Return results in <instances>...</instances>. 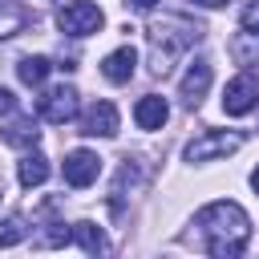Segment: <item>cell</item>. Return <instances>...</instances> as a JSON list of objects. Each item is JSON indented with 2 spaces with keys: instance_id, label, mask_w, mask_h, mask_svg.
<instances>
[{
  "instance_id": "obj_12",
  "label": "cell",
  "mask_w": 259,
  "mask_h": 259,
  "mask_svg": "<svg viewBox=\"0 0 259 259\" xmlns=\"http://www.w3.org/2000/svg\"><path fill=\"white\" fill-rule=\"evenodd\" d=\"M73 243H77L81 251H89V255H105V251H109V239H105V231H101L97 223H89V219L73 223Z\"/></svg>"
},
{
  "instance_id": "obj_11",
  "label": "cell",
  "mask_w": 259,
  "mask_h": 259,
  "mask_svg": "<svg viewBox=\"0 0 259 259\" xmlns=\"http://www.w3.org/2000/svg\"><path fill=\"white\" fill-rule=\"evenodd\" d=\"M166 117H170L166 97H158V93L138 97V105H134V121H138V130H162V125H166Z\"/></svg>"
},
{
  "instance_id": "obj_2",
  "label": "cell",
  "mask_w": 259,
  "mask_h": 259,
  "mask_svg": "<svg viewBox=\"0 0 259 259\" xmlns=\"http://www.w3.org/2000/svg\"><path fill=\"white\" fill-rule=\"evenodd\" d=\"M198 40H202V24H194V20H190V16H182V12H166V16L150 20V28H146V45H150V73L166 77V73L174 69V61H178L190 45H198Z\"/></svg>"
},
{
  "instance_id": "obj_23",
  "label": "cell",
  "mask_w": 259,
  "mask_h": 259,
  "mask_svg": "<svg viewBox=\"0 0 259 259\" xmlns=\"http://www.w3.org/2000/svg\"><path fill=\"white\" fill-rule=\"evenodd\" d=\"M0 194H4V178H0Z\"/></svg>"
},
{
  "instance_id": "obj_16",
  "label": "cell",
  "mask_w": 259,
  "mask_h": 259,
  "mask_svg": "<svg viewBox=\"0 0 259 259\" xmlns=\"http://www.w3.org/2000/svg\"><path fill=\"white\" fill-rule=\"evenodd\" d=\"M24 8L20 4H12V0H0V40L4 36H12V32H20L24 28Z\"/></svg>"
},
{
  "instance_id": "obj_8",
  "label": "cell",
  "mask_w": 259,
  "mask_h": 259,
  "mask_svg": "<svg viewBox=\"0 0 259 259\" xmlns=\"http://www.w3.org/2000/svg\"><path fill=\"white\" fill-rule=\"evenodd\" d=\"M206 89H210V61H190V69L182 73V81H178V97H182V105L186 109H194L202 97H206Z\"/></svg>"
},
{
  "instance_id": "obj_7",
  "label": "cell",
  "mask_w": 259,
  "mask_h": 259,
  "mask_svg": "<svg viewBox=\"0 0 259 259\" xmlns=\"http://www.w3.org/2000/svg\"><path fill=\"white\" fill-rule=\"evenodd\" d=\"M65 182L69 186H89V182H97V174H101V158L93 154V150H69L65 154Z\"/></svg>"
},
{
  "instance_id": "obj_4",
  "label": "cell",
  "mask_w": 259,
  "mask_h": 259,
  "mask_svg": "<svg viewBox=\"0 0 259 259\" xmlns=\"http://www.w3.org/2000/svg\"><path fill=\"white\" fill-rule=\"evenodd\" d=\"M77 109H81V93H77L73 85H53V89H45V93L36 97V113H40V121H53V125L73 121Z\"/></svg>"
},
{
  "instance_id": "obj_17",
  "label": "cell",
  "mask_w": 259,
  "mask_h": 259,
  "mask_svg": "<svg viewBox=\"0 0 259 259\" xmlns=\"http://www.w3.org/2000/svg\"><path fill=\"white\" fill-rule=\"evenodd\" d=\"M24 239H28V227H24L20 214L0 219V247H16V243H24Z\"/></svg>"
},
{
  "instance_id": "obj_13",
  "label": "cell",
  "mask_w": 259,
  "mask_h": 259,
  "mask_svg": "<svg viewBox=\"0 0 259 259\" xmlns=\"http://www.w3.org/2000/svg\"><path fill=\"white\" fill-rule=\"evenodd\" d=\"M16 178H20V186H24V190L40 186V182L49 178V158H45V154H36V150H28V154L20 158V166H16Z\"/></svg>"
},
{
  "instance_id": "obj_20",
  "label": "cell",
  "mask_w": 259,
  "mask_h": 259,
  "mask_svg": "<svg viewBox=\"0 0 259 259\" xmlns=\"http://www.w3.org/2000/svg\"><path fill=\"white\" fill-rule=\"evenodd\" d=\"M125 4H130V8H138V12H146V8H154L158 0H125Z\"/></svg>"
},
{
  "instance_id": "obj_19",
  "label": "cell",
  "mask_w": 259,
  "mask_h": 259,
  "mask_svg": "<svg viewBox=\"0 0 259 259\" xmlns=\"http://www.w3.org/2000/svg\"><path fill=\"white\" fill-rule=\"evenodd\" d=\"M12 109H16V93H12V89H4V85H0V117H8V113H12Z\"/></svg>"
},
{
  "instance_id": "obj_15",
  "label": "cell",
  "mask_w": 259,
  "mask_h": 259,
  "mask_svg": "<svg viewBox=\"0 0 259 259\" xmlns=\"http://www.w3.org/2000/svg\"><path fill=\"white\" fill-rule=\"evenodd\" d=\"M49 69H53L49 57H20V61H16V77H20L24 85H45Z\"/></svg>"
},
{
  "instance_id": "obj_5",
  "label": "cell",
  "mask_w": 259,
  "mask_h": 259,
  "mask_svg": "<svg viewBox=\"0 0 259 259\" xmlns=\"http://www.w3.org/2000/svg\"><path fill=\"white\" fill-rule=\"evenodd\" d=\"M105 24V16H101V8L93 4V0H69L61 12H57V28L65 32V36H89V32H97Z\"/></svg>"
},
{
  "instance_id": "obj_21",
  "label": "cell",
  "mask_w": 259,
  "mask_h": 259,
  "mask_svg": "<svg viewBox=\"0 0 259 259\" xmlns=\"http://www.w3.org/2000/svg\"><path fill=\"white\" fill-rule=\"evenodd\" d=\"M194 4H202V8H223L227 0H194Z\"/></svg>"
},
{
  "instance_id": "obj_18",
  "label": "cell",
  "mask_w": 259,
  "mask_h": 259,
  "mask_svg": "<svg viewBox=\"0 0 259 259\" xmlns=\"http://www.w3.org/2000/svg\"><path fill=\"white\" fill-rule=\"evenodd\" d=\"M239 20H243V28H247L251 36H259V0H251V4L243 8V16H239Z\"/></svg>"
},
{
  "instance_id": "obj_14",
  "label": "cell",
  "mask_w": 259,
  "mask_h": 259,
  "mask_svg": "<svg viewBox=\"0 0 259 259\" xmlns=\"http://www.w3.org/2000/svg\"><path fill=\"white\" fill-rule=\"evenodd\" d=\"M36 138H40L36 117H16V121L4 130V142H8V146H16V150H32V146H36Z\"/></svg>"
},
{
  "instance_id": "obj_1",
  "label": "cell",
  "mask_w": 259,
  "mask_h": 259,
  "mask_svg": "<svg viewBox=\"0 0 259 259\" xmlns=\"http://www.w3.org/2000/svg\"><path fill=\"white\" fill-rule=\"evenodd\" d=\"M194 243L214 259H235L251 243V219L239 202L219 198L194 214Z\"/></svg>"
},
{
  "instance_id": "obj_3",
  "label": "cell",
  "mask_w": 259,
  "mask_h": 259,
  "mask_svg": "<svg viewBox=\"0 0 259 259\" xmlns=\"http://www.w3.org/2000/svg\"><path fill=\"white\" fill-rule=\"evenodd\" d=\"M239 146H243V134H235V130H206V134H198V138H190V142H186L182 158L198 166V162L227 158V154H235Z\"/></svg>"
},
{
  "instance_id": "obj_22",
  "label": "cell",
  "mask_w": 259,
  "mask_h": 259,
  "mask_svg": "<svg viewBox=\"0 0 259 259\" xmlns=\"http://www.w3.org/2000/svg\"><path fill=\"white\" fill-rule=\"evenodd\" d=\"M251 186H255V194H259V166L251 170Z\"/></svg>"
},
{
  "instance_id": "obj_9",
  "label": "cell",
  "mask_w": 259,
  "mask_h": 259,
  "mask_svg": "<svg viewBox=\"0 0 259 259\" xmlns=\"http://www.w3.org/2000/svg\"><path fill=\"white\" fill-rule=\"evenodd\" d=\"M81 134L85 138H113L117 134V105L113 101H93L81 117Z\"/></svg>"
},
{
  "instance_id": "obj_10",
  "label": "cell",
  "mask_w": 259,
  "mask_h": 259,
  "mask_svg": "<svg viewBox=\"0 0 259 259\" xmlns=\"http://www.w3.org/2000/svg\"><path fill=\"white\" fill-rule=\"evenodd\" d=\"M134 65H138V53H134L130 45H121V49H113V53L101 61V77H105L109 85H125V81L134 77Z\"/></svg>"
},
{
  "instance_id": "obj_6",
  "label": "cell",
  "mask_w": 259,
  "mask_h": 259,
  "mask_svg": "<svg viewBox=\"0 0 259 259\" xmlns=\"http://www.w3.org/2000/svg\"><path fill=\"white\" fill-rule=\"evenodd\" d=\"M255 105H259V77H255V73H239V77H231V81L223 85V113L243 117V113H251Z\"/></svg>"
}]
</instances>
